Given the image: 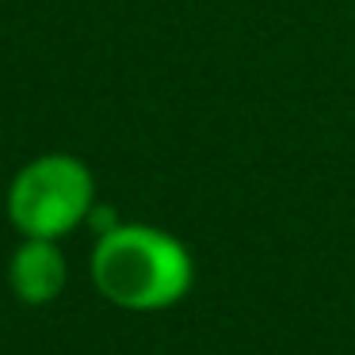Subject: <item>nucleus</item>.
Instances as JSON below:
<instances>
[{"instance_id":"f257e3e1","label":"nucleus","mask_w":355,"mask_h":355,"mask_svg":"<svg viewBox=\"0 0 355 355\" xmlns=\"http://www.w3.org/2000/svg\"><path fill=\"white\" fill-rule=\"evenodd\" d=\"M92 283L111 306L157 313L187 298L195 283L191 252L180 237L141 222H119L92 248Z\"/></svg>"},{"instance_id":"f03ea898","label":"nucleus","mask_w":355,"mask_h":355,"mask_svg":"<svg viewBox=\"0 0 355 355\" xmlns=\"http://www.w3.org/2000/svg\"><path fill=\"white\" fill-rule=\"evenodd\" d=\"M96 207V180L88 164L73 153H42L27 161L8 184V222L19 237L62 241L88 222Z\"/></svg>"},{"instance_id":"7ed1b4c3","label":"nucleus","mask_w":355,"mask_h":355,"mask_svg":"<svg viewBox=\"0 0 355 355\" xmlns=\"http://www.w3.org/2000/svg\"><path fill=\"white\" fill-rule=\"evenodd\" d=\"M69 283V263L58 241L24 237L8 260V286L24 306H50Z\"/></svg>"}]
</instances>
